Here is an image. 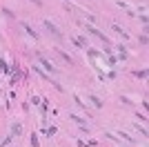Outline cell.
Segmentation results:
<instances>
[{
    "label": "cell",
    "mask_w": 149,
    "mask_h": 147,
    "mask_svg": "<svg viewBox=\"0 0 149 147\" xmlns=\"http://www.w3.org/2000/svg\"><path fill=\"white\" fill-rule=\"evenodd\" d=\"M42 24H45V29L49 31V34H54V38H58V40H62V31L58 29L56 24L51 22V20H42Z\"/></svg>",
    "instance_id": "6da1fadb"
},
{
    "label": "cell",
    "mask_w": 149,
    "mask_h": 147,
    "mask_svg": "<svg viewBox=\"0 0 149 147\" xmlns=\"http://www.w3.org/2000/svg\"><path fill=\"white\" fill-rule=\"evenodd\" d=\"M85 31H87V34H91V36H96L98 40H102L105 45H109V38H107L105 34H102V31H98L96 27H87V24H85Z\"/></svg>",
    "instance_id": "7a4b0ae2"
},
{
    "label": "cell",
    "mask_w": 149,
    "mask_h": 147,
    "mask_svg": "<svg viewBox=\"0 0 149 147\" xmlns=\"http://www.w3.org/2000/svg\"><path fill=\"white\" fill-rule=\"evenodd\" d=\"M36 58H38V60H40V62H42L45 71H49V74H54V71H56V69H54V65H51V62L47 60V58H42V54H36Z\"/></svg>",
    "instance_id": "3957f363"
},
{
    "label": "cell",
    "mask_w": 149,
    "mask_h": 147,
    "mask_svg": "<svg viewBox=\"0 0 149 147\" xmlns=\"http://www.w3.org/2000/svg\"><path fill=\"white\" fill-rule=\"evenodd\" d=\"M20 27H22V29H25L27 34H29V38H33V40H38V31L33 29V27H29V24H27L25 20H20Z\"/></svg>",
    "instance_id": "277c9868"
},
{
    "label": "cell",
    "mask_w": 149,
    "mask_h": 147,
    "mask_svg": "<svg viewBox=\"0 0 149 147\" xmlns=\"http://www.w3.org/2000/svg\"><path fill=\"white\" fill-rule=\"evenodd\" d=\"M111 29L116 31L118 36H123V40H127V38H129V36H127V31H125L123 27H120V24H116V22H113V24H111Z\"/></svg>",
    "instance_id": "5b68a950"
},
{
    "label": "cell",
    "mask_w": 149,
    "mask_h": 147,
    "mask_svg": "<svg viewBox=\"0 0 149 147\" xmlns=\"http://www.w3.org/2000/svg\"><path fill=\"white\" fill-rule=\"evenodd\" d=\"M118 54H120V56H118L120 60H125V58H129V54H127V49H125L123 45H120V47H118Z\"/></svg>",
    "instance_id": "8992f818"
},
{
    "label": "cell",
    "mask_w": 149,
    "mask_h": 147,
    "mask_svg": "<svg viewBox=\"0 0 149 147\" xmlns=\"http://www.w3.org/2000/svg\"><path fill=\"white\" fill-rule=\"evenodd\" d=\"M56 54L60 56V58H62V60H65V62H69V65H71V62H74V60H71V58H69V54H65V51H60V49H58Z\"/></svg>",
    "instance_id": "52a82bcc"
},
{
    "label": "cell",
    "mask_w": 149,
    "mask_h": 147,
    "mask_svg": "<svg viewBox=\"0 0 149 147\" xmlns=\"http://www.w3.org/2000/svg\"><path fill=\"white\" fill-rule=\"evenodd\" d=\"M131 74H134L136 78H140V80H145V78H147V69H140V71H131Z\"/></svg>",
    "instance_id": "ba28073f"
},
{
    "label": "cell",
    "mask_w": 149,
    "mask_h": 147,
    "mask_svg": "<svg viewBox=\"0 0 149 147\" xmlns=\"http://www.w3.org/2000/svg\"><path fill=\"white\" fill-rule=\"evenodd\" d=\"M33 74H38L40 78H47V80H49V76H47V74H45V71H42L40 67H36V65H33Z\"/></svg>",
    "instance_id": "9c48e42d"
},
{
    "label": "cell",
    "mask_w": 149,
    "mask_h": 147,
    "mask_svg": "<svg viewBox=\"0 0 149 147\" xmlns=\"http://www.w3.org/2000/svg\"><path fill=\"white\" fill-rule=\"evenodd\" d=\"M11 127H13V129H11V134H16V136H18L20 132H22V129H20V123H13Z\"/></svg>",
    "instance_id": "30bf717a"
},
{
    "label": "cell",
    "mask_w": 149,
    "mask_h": 147,
    "mask_svg": "<svg viewBox=\"0 0 149 147\" xmlns=\"http://www.w3.org/2000/svg\"><path fill=\"white\" fill-rule=\"evenodd\" d=\"M91 103L96 105V107H98V109H100V107H102V103H100V100H98V98H96V96H91Z\"/></svg>",
    "instance_id": "8fae6325"
},
{
    "label": "cell",
    "mask_w": 149,
    "mask_h": 147,
    "mask_svg": "<svg viewBox=\"0 0 149 147\" xmlns=\"http://www.w3.org/2000/svg\"><path fill=\"white\" fill-rule=\"evenodd\" d=\"M31 145H33V147H38V138H36V136H31Z\"/></svg>",
    "instance_id": "7c38bea8"
},
{
    "label": "cell",
    "mask_w": 149,
    "mask_h": 147,
    "mask_svg": "<svg viewBox=\"0 0 149 147\" xmlns=\"http://www.w3.org/2000/svg\"><path fill=\"white\" fill-rule=\"evenodd\" d=\"M31 2H36V5H38V7H40V5H42V2H40V0H31Z\"/></svg>",
    "instance_id": "4fadbf2b"
}]
</instances>
